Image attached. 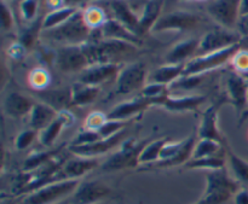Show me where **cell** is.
<instances>
[{"mask_svg": "<svg viewBox=\"0 0 248 204\" xmlns=\"http://www.w3.org/2000/svg\"><path fill=\"white\" fill-rule=\"evenodd\" d=\"M85 52L89 57L90 65L93 64H120L124 58L131 57L137 51V45L111 39L87 41L84 44Z\"/></svg>", "mask_w": 248, "mask_h": 204, "instance_id": "1", "label": "cell"}, {"mask_svg": "<svg viewBox=\"0 0 248 204\" xmlns=\"http://www.w3.org/2000/svg\"><path fill=\"white\" fill-rule=\"evenodd\" d=\"M91 31L85 22L82 11L79 10L64 23L50 30H44L41 35L61 46H75L86 44Z\"/></svg>", "mask_w": 248, "mask_h": 204, "instance_id": "2", "label": "cell"}, {"mask_svg": "<svg viewBox=\"0 0 248 204\" xmlns=\"http://www.w3.org/2000/svg\"><path fill=\"white\" fill-rule=\"evenodd\" d=\"M240 183L229 175L227 169H217L206 173V190L202 200L206 204H223L236 195Z\"/></svg>", "mask_w": 248, "mask_h": 204, "instance_id": "3", "label": "cell"}, {"mask_svg": "<svg viewBox=\"0 0 248 204\" xmlns=\"http://www.w3.org/2000/svg\"><path fill=\"white\" fill-rule=\"evenodd\" d=\"M80 180H57L27 193L22 204H56L69 198L79 186Z\"/></svg>", "mask_w": 248, "mask_h": 204, "instance_id": "4", "label": "cell"}, {"mask_svg": "<svg viewBox=\"0 0 248 204\" xmlns=\"http://www.w3.org/2000/svg\"><path fill=\"white\" fill-rule=\"evenodd\" d=\"M148 143L149 140L138 142L133 138L124 140L118 151L102 163L101 169L103 172H116L140 166V155Z\"/></svg>", "mask_w": 248, "mask_h": 204, "instance_id": "5", "label": "cell"}, {"mask_svg": "<svg viewBox=\"0 0 248 204\" xmlns=\"http://www.w3.org/2000/svg\"><path fill=\"white\" fill-rule=\"evenodd\" d=\"M196 140L194 137L186 138L182 142H167L162 149L160 160L155 163L144 166V169L171 168V167L186 164L193 157Z\"/></svg>", "mask_w": 248, "mask_h": 204, "instance_id": "6", "label": "cell"}, {"mask_svg": "<svg viewBox=\"0 0 248 204\" xmlns=\"http://www.w3.org/2000/svg\"><path fill=\"white\" fill-rule=\"evenodd\" d=\"M240 48L239 45H234L232 47L217 51V52L206 53V55L195 56L193 59L186 63L183 75H195V74H207L212 70L220 68L225 63L229 62L232 56Z\"/></svg>", "mask_w": 248, "mask_h": 204, "instance_id": "7", "label": "cell"}, {"mask_svg": "<svg viewBox=\"0 0 248 204\" xmlns=\"http://www.w3.org/2000/svg\"><path fill=\"white\" fill-rule=\"evenodd\" d=\"M148 69L143 62H135L120 70L116 77L115 93L119 96L142 91L147 85Z\"/></svg>", "mask_w": 248, "mask_h": 204, "instance_id": "8", "label": "cell"}, {"mask_svg": "<svg viewBox=\"0 0 248 204\" xmlns=\"http://www.w3.org/2000/svg\"><path fill=\"white\" fill-rule=\"evenodd\" d=\"M56 65L63 73H81L90 67L84 45L61 46L56 53Z\"/></svg>", "mask_w": 248, "mask_h": 204, "instance_id": "9", "label": "cell"}, {"mask_svg": "<svg viewBox=\"0 0 248 204\" xmlns=\"http://www.w3.org/2000/svg\"><path fill=\"white\" fill-rule=\"evenodd\" d=\"M241 43V36L230 29L219 28L206 33L200 39V45L196 56L206 55V53L217 52L224 48L232 47L234 45H239Z\"/></svg>", "mask_w": 248, "mask_h": 204, "instance_id": "10", "label": "cell"}, {"mask_svg": "<svg viewBox=\"0 0 248 204\" xmlns=\"http://www.w3.org/2000/svg\"><path fill=\"white\" fill-rule=\"evenodd\" d=\"M199 23H200V17L198 15L188 11H173L162 15L154 24L152 31L153 33H162L169 30L186 31L196 28Z\"/></svg>", "mask_w": 248, "mask_h": 204, "instance_id": "11", "label": "cell"}, {"mask_svg": "<svg viewBox=\"0 0 248 204\" xmlns=\"http://www.w3.org/2000/svg\"><path fill=\"white\" fill-rule=\"evenodd\" d=\"M241 0H213L207 7V12L219 26L230 29L236 27L240 17Z\"/></svg>", "mask_w": 248, "mask_h": 204, "instance_id": "12", "label": "cell"}, {"mask_svg": "<svg viewBox=\"0 0 248 204\" xmlns=\"http://www.w3.org/2000/svg\"><path fill=\"white\" fill-rule=\"evenodd\" d=\"M225 87L229 102L241 117L248 109V80L237 73H230L225 80Z\"/></svg>", "mask_w": 248, "mask_h": 204, "instance_id": "13", "label": "cell"}, {"mask_svg": "<svg viewBox=\"0 0 248 204\" xmlns=\"http://www.w3.org/2000/svg\"><path fill=\"white\" fill-rule=\"evenodd\" d=\"M110 195V189L101 181H80L79 186L68 198L69 204H97Z\"/></svg>", "mask_w": 248, "mask_h": 204, "instance_id": "14", "label": "cell"}, {"mask_svg": "<svg viewBox=\"0 0 248 204\" xmlns=\"http://www.w3.org/2000/svg\"><path fill=\"white\" fill-rule=\"evenodd\" d=\"M125 130L121 132L116 133L115 135L109 138H102L101 140L92 144L87 145H80V146H73L69 145V151L72 152L75 156H81V157H92V159H97L101 155L107 154V152L111 151L115 146L119 144H123V140L125 138Z\"/></svg>", "mask_w": 248, "mask_h": 204, "instance_id": "15", "label": "cell"}, {"mask_svg": "<svg viewBox=\"0 0 248 204\" xmlns=\"http://www.w3.org/2000/svg\"><path fill=\"white\" fill-rule=\"evenodd\" d=\"M99 166L98 159L75 156L64 162L57 174L58 180H80Z\"/></svg>", "mask_w": 248, "mask_h": 204, "instance_id": "16", "label": "cell"}, {"mask_svg": "<svg viewBox=\"0 0 248 204\" xmlns=\"http://www.w3.org/2000/svg\"><path fill=\"white\" fill-rule=\"evenodd\" d=\"M153 105H159V101L145 98V97L140 96L138 98L123 102L119 105L114 106L107 115H108V118H110V120L130 121L133 116L140 115V114H142L143 111H145Z\"/></svg>", "mask_w": 248, "mask_h": 204, "instance_id": "17", "label": "cell"}, {"mask_svg": "<svg viewBox=\"0 0 248 204\" xmlns=\"http://www.w3.org/2000/svg\"><path fill=\"white\" fill-rule=\"evenodd\" d=\"M123 68L120 64H93L80 73L79 82L99 87L101 85L116 79Z\"/></svg>", "mask_w": 248, "mask_h": 204, "instance_id": "18", "label": "cell"}, {"mask_svg": "<svg viewBox=\"0 0 248 204\" xmlns=\"http://www.w3.org/2000/svg\"><path fill=\"white\" fill-rule=\"evenodd\" d=\"M199 138L200 139H211L228 146L224 137L218 127V105H211L203 113L199 127Z\"/></svg>", "mask_w": 248, "mask_h": 204, "instance_id": "19", "label": "cell"}, {"mask_svg": "<svg viewBox=\"0 0 248 204\" xmlns=\"http://www.w3.org/2000/svg\"><path fill=\"white\" fill-rule=\"evenodd\" d=\"M74 116H73V114L69 110L60 111L58 116L55 118V121L40 132L39 140H40L41 145H44L46 147L52 146L56 140L58 139V137L61 135L62 131L65 127L72 126L74 123Z\"/></svg>", "mask_w": 248, "mask_h": 204, "instance_id": "20", "label": "cell"}, {"mask_svg": "<svg viewBox=\"0 0 248 204\" xmlns=\"http://www.w3.org/2000/svg\"><path fill=\"white\" fill-rule=\"evenodd\" d=\"M34 102L31 98L18 92H10L6 94L2 103L5 115L11 118H22L31 114L34 106Z\"/></svg>", "mask_w": 248, "mask_h": 204, "instance_id": "21", "label": "cell"}, {"mask_svg": "<svg viewBox=\"0 0 248 204\" xmlns=\"http://www.w3.org/2000/svg\"><path fill=\"white\" fill-rule=\"evenodd\" d=\"M200 39H188L176 44L165 56L166 64H186L196 56Z\"/></svg>", "mask_w": 248, "mask_h": 204, "instance_id": "22", "label": "cell"}, {"mask_svg": "<svg viewBox=\"0 0 248 204\" xmlns=\"http://www.w3.org/2000/svg\"><path fill=\"white\" fill-rule=\"evenodd\" d=\"M102 39H111V40H120L126 41V43L133 44V45H140V36L136 35L135 33L126 28L124 24L116 21L115 18H109L104 23L101 29H98Z\"/></svg>", "mask_w": 248, "mask_h": 204, "instance_id": "23", "label": "cell"}, {"mask_svg": "<svg viewBox=\"0 0 248 204\" xmlns=\"http://www.w3.org/2000/svg\"><path fill=\"white\" fill-rule=\"evenodd\" d=\"M110 9L116 21L124 24L126 28L130 29L136 35H142L140 28V16H137L132 11L127 2H125L124 0H113L110 2Z\"/></svg>", "mask_w": 248, "mask_h": 204, "instance_id": "24", "label": "cell"}, {"mask_svg": "<svg viewBox=\"0 0 248 204\" xmlns=\"http://www.w3.org/2000/svg\"><path fill=\"white\" fill-rule=\"evenodd\" d=\"M207 99L206 96H181V97H172L167 94L164 97L160 106L165 108L169 111L173 113H182V111H190L196 110L201 104H203Z\"/></svg>", "mask_w": 248, "mask_h": 204, "instance_id": "25", "label": "cell"}, {"mask_svg": "<svg viewBox=\"0 0 248 204\" xmlns=\"http://www.w3.org/2000/svg\"><path fill=\"white\" fill-rule=\"evenodd\" d=\"M58 116V111L51 108L47 104L43 103H35L33 109H31V114H29V123H31V128L35 130L36 132H41L45 130L48 125L55 121V118Z\"/></svg>", "mask_w": 248, "mask_h": 204, "instance_id": "26", "label": "cell"}, {"mask_svg": "<svg viewBox=\"0 0 248 204\" xmlns=\"http://www.w3.org/2000/svg\"><path fill=\"white\" fill-rule=\"evenodd\" d=\"M38 97L43 103L50 105L58 113L68 110V106L72 105V88L45 89L38 92Z\"/></svg>", "mask_w": 248, "mask_h": 204, "instance_id": "27", "label": "cell"}, {"mask_svg": "<svg viewBox=\"0 0 248 204\" xmlns=\"http://www.w3.org/2000/svg\"><path fill=\"white\" fill-rule=\"evenodd\" d=\"M164 1L162 0H149L143 7V11L140 16V33L145 34L152 30L157 19L161 17V10Z\"/></svg>", "mask_w": 248, "mask_h": 204, "instance_id": "28", "label": "cell"}, {"mask_svg": "<svg viewBox=\"0 0 248 204\" xmlns=\"http://www.w3.org/2000/svg\"><path fill=\"white\" fill-rule=\"evenodd\" d=\"M72 105L84 106L96 101L99 93V87L82 84L78 81L72 87Z\"/></svg>", "mask_w": 248, "mask_h": 204, "instance_id": "29", "label": "cell"}, {"mask_svg": "<svg viewBox=\"0 0 248 204\" xmlns=\"http://www.w3.org/2000/svg\"><path fill=\"white\" fill-rule=\"evenodd\" d=\"M184 67H186V64L162 65L150 75V82H157V84L170 86L184 74Z\"/></svg>", "mask_w": 248, "mask_h": 204, "instance_id": "30", "label": "cell"}, {"mask_svg": "<svg viewBox=\"0 0 248 204\" xmlns=\"http://www.w3.org/2000/svg\"><path fill=\"white\" fill-rule=\"evenodd\" d=\"M78 11L79 10L75 6H68V5L67 6L61 7V9L50 11L44 17L43 22H41V30H50V29L61 26L65 21H68L73 15L77 14Z\"/></svg>", "mask_w": 248, "mask_h": 204, "instance_id": "31", "label": "cell"}, {"mask_svg": "<svg viewBox=\"0 0 248 204\" xmlns=\"http://www.w3.org/2000/svg\"><path fill=\"white\" fill-rule=\"evenodd\" d=\"M227 147L225 145L211 139H199L194 147L193 157L191 159H203V157L220 156L227 155Z\"/></svg>", "mask_w": 248, "mask_h": 204, "instance_id": "32", "label": "cell"}, {"mask_svg": "<svg viewBox=\"0 0 248 204\" xmlns=\"http://www.w3.org/2000/svg\"><path fill=\"white\" fill-rule=\"evenodd\" d=\"M63 146H64V145H62V146L60 147H56V149L53 150H48V151L34 152V154L29 155L26 159V161H24L23 171L28 173V172H34L38 168H40V167L45 166L46 163L52 161L53 159H56V157L60 155Z\"/></svg>", "mask_w": 248, "mask_h": 204, "instance_id": "33", "label": "cell"}, {"mask_svg": "<svg viewBox=\"0 0 248 204\" xmlns=\"http://www.w3.org/2000/svg\"><path fill=\"white\" fill-rule=\"evenodd\" d=\"M225 164H227V155H220V156L203 157V159H190L184 164V168L202 169L210 172L225 168Z\"/></svg>", "mask_w": 248, "mask_h": 204, "instance_id": "34", "label": "cell"}, {"mask_svg": "<svg viewBox=\"0 0 248 204\" xmlns=\"http://www.w3.org/2000/svg\"><path fill=\"white\" fill-rule=\"evenodd\" d=\"M227 162L234 174V179L240 184H248V162L237 156L229 146L227 147Z\"/></svg>", "mask_w": 248, "mask_h": 204, "instance_id": "35", "label": "cell"}, {"mask_svg": "<svg viewBox=\"0 0 248 204\" xmlns=\"http://www.w3.org/2000/svg\"><path fill=\"white\" fill-rule=\"evenodd\" d=\"M167 142H169V139H157L148 143L140 155V164L149 166V164L159 161L162 149Z\"/></svg>", "mask_w": 248, "mask_h": 204, "instance_id": "36", "label": "cell"}, {"mask_svg": "<svg viewBox=\"0 0 248 204\" xmlns=\"http://www.w3.org/2000/svg\"><path fill=\"white\" fill-rule=\"evenodd\" d=\"M206 74H195V75H182L179 79L172 85H170L169 89L170 92H188L193 91V89L198 88L205 81Z\"/></svg>", "mask_w": 248, "mask_h": 204, "instance_id": "37", "label": "cell"}, {"mask_svg": "<svg viewBox=\"0 0 248 204\" xmlns=\"http://www.w3.org/2000/svg\"><path fill=\"white\" fill-rule=\"evenodd\" d=\"M82 16H84L85 22L91 30L101 29L109 19L107 18L104 10L99 6H89L85 11H82Z\"/></svg>", "mask_w": 248, "mask_h": 204, "instance_id": "38", "label": "cell"}, {"mask_svg": "<svg viewBox=\"0 0 248 204\" xmlns=\"http://www.w3.org/2000/svg\"><path fill=\"white\" fill-rule=\"evenodd\" d=\"M28 81L31 88L36 89L38 92L45 91L47 89V86L51 81L50 73L44 68H35L29 74Z\"/></svg>", "mask_w": 248, "mask_h": 204, "instance_id": "39", "label": "cell"}, {"mask_svg": "<svg viewBox=\"0 0 248 204\" xmlns=\"http://www.w3.org/2000/svg\"><path fill=\"white\" fill-rule=\"evenodd\" d=\"M167 94H170L169 86L162 84H157V82H149V84L145 85L144 88L140 91V96L145 97V98L159 101V105L161 104L164 97H166Z\"/></svg>", "mask_w": 248, "mask_h": 204, "instance_id": "40", "label": "cell"}, {"mask_svg": "<svg viewBox=\"0 0 248 204\" xmlns=\"http://www.w3.org/2000/svg\"><path fill=\"white\" fill-rule=\"evenodd\" d=\"M230 60H232L235 73L242 75V76H246L248 74V50H245L240 46V48Z\"/></svg>", "mask_w": 248, "mask_h": 204, "instance_id": "41", "label": "cell"}, {"mask_svg": "<svg viewBox=\"0 0 248 204\" xmlns=\"http://www.w3.org/2000/svg\"><path fill=\"white\" fill-rule=\"evenodd\" d=\"M108 121V115L102 111H92L90 113V115L85 118L84 122V128L85 130L90 131H97L98 132L102 127H103L104 123Z\"/></svg>", "mask_w": 248, "mask_h": 204, "instance_id": "42", "label": "cell"}, {"mask_svg": "<svg viewBox=\"0 0 248 204\" xmlns=\"http://www.w3.org/2000/svg\"><path fill=\"white\" fill-rule=\"evenodd\" d=\"M128 121H120V120H110L108 118L106 123L103 125V127L98 131L99 134L102 138H109L115 135L116 133L121 132L123 130H125L126 126H127Z\"/></svg>", "mask_w": 248, "mask_h": 204, "instance_id": "43", "label": "cell"}, {"mask_svg": "<svg viewBox=\"0 0 248 204\" xmlns=\"http://www.w3.org/2000/svg\"><path fill=\"white\" fill-rule=\"evenodd\" d=\"M101 139L102 137L101 134H99V132L82 128V130L78 133V135L74 138V140H73L70 145H73V146H80V145L92 144V143H96Z\"/></svg>", "mask_w": 248, "mask_h": 204, "instance_id": "44", "label": "cell"}, {"mask_svg": "<svg viewBox=\"0 0 248 204\" xmlns=\"http://www.w3.org/2000/svg\"><path fill=\"white\" fill-rule=\"evenodd\" d=\"M36 133L38 132H36L35 130H33V128H28V130L22 131V132L17 135L16 139H15V147H16V150L22 151V150L28 149V147L33 144L34 140H35Z\"/></svg>", "mask_w": 248, "mask_h": 204, "instance_id": "45", "label": "cell"}, {"mask_svg": "<svg viewBox=\"0 0 248 204\" xmlns=\"http://www.w3.org/2000/svg\"><path fill=\"white\" fill-rule=\"evenodd\" d=\"M39 9L38 0H22L19 4V10L24 21L31 22L36 17Z\"/></svg>", "mask_w": 248, "mask_h": 204, "instance_id": "46", "label": "cell"}, {"mask_svg": "<svg viewBox=\"0 0 248 204\" xmlns=\"http://www.w3.org/2000/svg\"><path fill=\"white\" fill-rule=\"evenodd\" d=\"M1 24L4 30H10L14 27V16H12L11 10L7 7L5 1H2L1 7Z\"/></svg>", "mask_w": 248, "mask_h": 204, "instance_id": "47", "label": "cell"}, {"mask_svg": "<svg viewBox=\"0 0 248 204\" xmlns=\"http://www.w3.org/2000/svg\"><path fill=\"white\" fill-rule=\"evenodd\" d=\"M235 29H236V33L241 36V39L248 38V14L241 15L239 17Z\"/></svg>", "mask_w": 248, "mask_h": 204, "instance_id": "48", "label": "cell"}, {"mask_svg": "<svg viewBox=\"0 0 248 204\" xmlns=\"http://www.w3.org/2000/svg\"><path fill=\"white\" fill-rule=\"evenodd\" d=\"M235 204H248V190L246 189H240L234 196Z\"/></svg>", "mask_w": 248, "mask_h": 204, "instance_id": "49", "label": "cell"}, {"mask_svg": "<svg viewBox=\"0 0 248 204\" xmlns=\"http://www.w3.org/2000/svg\"><path fill=\"white\" fill-rule=\"evenodd\" d=\"M87 1V0H64V2H67L68 6H74L75 4H79V2Z\"/></svg>", "mask_w": 248, "mask_h": 204, "instance_id": "50", "label": "cell"}, {"mask_svg": "<svg viewBox=\"0 0 248 204\" xmlns=\"http://www.w3.org/2000/svg\"><path fill=\"white\" fill-rule=\"evenodd\" d=\"M247 118H248V109H247V111H246V113H245L244 115H242L241 117H240V125H241L242 122H245V121H246Z\"/></svg>", "mask_w": 248, "mask_h": 204, "instance_id": "51", "label": "cell"}, {"mask_svg": "<svg viewBox=\"0 0 248 204\" xmlns=\"http://www.w3.org/2000/svg\"><path fill=\"white\" fill-rule=\"evenodd\" d=\"M195 204H206V202H205V201L202 200V198H201V200H200V201H198V202H196Z\"/></svg>", "mask_w": 248, "mask_h": 204, "instance_id": "52", "label": "cell"}, {"mask_svg": "<svg viewBox=\"0 0 248 204\" xmlns=\"http://www.w3.org/2000/svg\"><path fill=\"white\" fill-rule=\"evenodd\" d=\"M2 204H15L14 202H12V201H5V202H2Z\"/></svg>", "mask_w": 248, "mask_h": 204, "instance_id": "53", "label": "cell"}, {"mask_svg": "<svg viewBox=\"0 0 248 204\" xmlns=\"http://www.w3.org/2000/svg\"><path fill=\"white\" fill-rule=\"evenodd\" d=\"M97 204H104L103 202H99V203H97Z\"/></svg>", "mask_w": 248, "mask_h": 204, "instance_id": "54", "label": "cell"}, {"mask_svg": "<svg viewBox=\"0 0 248 204\" xmlns=\"http://www.w3.org/2000/svg\"><path fill=\"white\" fill-rule=\"evenodd\" d=\"M21 1H22V0H21Z\"/></svg>", "mask_w": 248, "mask_h": 204, "instance_id": "55", "label": "cell"}]
</instances>
